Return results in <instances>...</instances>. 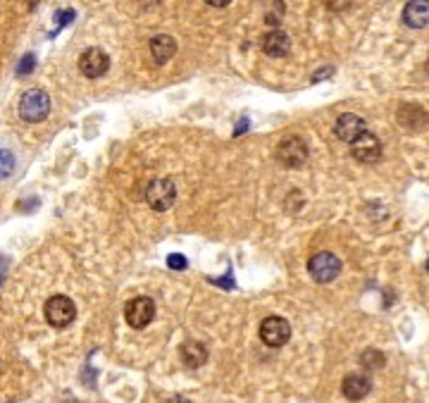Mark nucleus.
Here are the masks:
<instances>
[{
  "label": "nucleus",
  "instance_id": "nucleus-1",
  "mask_svg": "<svg viewBox=\"0 0 429 403\" xmlns=\"http://www.w3.org/2000/svg\"><path fill=\"white\" fill-rule=\"evenodd\" d=\"M308 155H310V148H308V143L303 136H286V138H282L274 148L277 162L284 167H289V169L303 167L308 160Z\"/></svg>",
  "mask_w": 429,
  "mask_h": 403
},
{
  "label": "nucleus",
  "instance_id": "nucleus-2",
  "mask_svg": "<svg viewBox=\"0 0 429 403\" xmlns=\"http://www.w3.org/2000/svg\"><path fill=\"white\" fill-rule=\"evenodd\" d=\"M50 112V98L43 89H29L20 100V117L24 122H43Z\"/></svg>",
  "mask_w": 429,
  "mask_h": 403
},
{
  "label": "nucleus",
  "instance_id": "nucleus-3",
  "mask_svg": "<svg viewBox=\"0 0 429 403\" xmlns=\"http://www.w3.org/2000/svg\"><path fill=\"white\" fill-rule=\"evenodd\" d=\"M46 320L50 327H55V330H62V327L72 325L74 318H77V306H74V301L69 299V296H50L46 301Z\"/></svg>",
  "mask_w": 429,
  "mask_h": 403
},
{
  "label": "nucleus",
  "instance_id": "nucleus-4",
  "mask_svg": "<svg viewBox=\"0 0 429 403\" xmlns=\"http://www.w3.org/2000/svg\"><path fill=\"white\" fill-rule=\"evenodd\" d=\"M308 272H310V277L318 284H330V282H334L342 275V260L334 253H330V251H320V253H315L308 260Z\"/></svg>",
  "mask_w": 429,
  "mask_h": 403
},
{
  "label": "nucleus",
  "instance_id": "nucleus-5",
  "mask_svg": "<svg viewBox=\"0 0 429 403\" xmlns=\"http://www.w3.org/2000/svg\"><path fill=\"white\" fill-rule=\"evenodd\" d=\"M146 200L155 212H165L176 200V184L169 177H157L146 186Z\"/></svg>",
  "mask_w": 429,
  "mask_h": 403
},
{
  "label": "nucleus",
  "instance_id": "nucleus-6",
  "mask_svg": "<svg viewBox=\"0 0 429 403\" xmlns=\"http://www.w3.org/2000/svg\"><path fill=\"white\" fill-rule=\"evenodd\" d=\"M153 318H155V301L148 299V296H136V299L127 301V306H124V320L134 330L148 327L153 323Z\"/></svg>",
  "mask_w": 429,
  "mask_h": 403
},
{
  "label": "nucleus",
  "instance_id": "nucleus-7",
  "mask_svg": "<svg viewBox=\"0 0 429 403\" xmlns=\"http://www.w3.org/2000/svg\"><path fill=\"white\" fill-rule=\"evenodd\" d=\"M260 339L270 349H279V346H284L291 339V325H289V320L279 318V315H270V318H265L260 323Z\"/></svg>",
  "mask_w": 429,
  "mask_h": 403
},
{
  "label": "nucleus",
  "instance_id": "nucleus-8",
  "mask_svg": "<svg viewBox=\"0 0 429 403\" xmlns=\"http://www.w3.org/2000/svg\"><path fill=\"white\" fill-rule=\"evenodd\" d=\"M351 153L358 162H365V165H375V162L382 160V143L380 138L370 131H365L363 136H358L356 141L351 143Z\"/></svg>",
  "mask_w": 429,
  "mask_h": 403
},
{
  "label": "nucleus",
  "instance_id": "nucleus-9",
  "mask_svg": "<svg viewBox=\"0 0 429 403\" xmlns=\"http://www.w3.org/2000/svg\"><path fill=\"white\" fill-rule=\"evenodd\" d=\"M79 69L86 79H98L110 69V55L100 48H88L81 53L79 58Z\"/></svg>",
  "mask_w": 429,
  "mask_h": 403
},
{
  "label": "nucleus",
  "instance_id": "nucleus-10",
  "mask_svg": "<svg viewBox=\"0 0 429 403\" xmlns=\"http://www.w3.org/2000/svg\"><path fill=\"white\" fill-rule=\"evenodd\" d=\"M365 131H368V124H365V119L361 115H356V112H344V115H339L337 122H334V134L346 143H353L358 136H363Z\"/></svg>",
  "mask_w": 429,
  "mask_h": 403
},
{
  "label": "nucleus",
  "instance_id": "nucleus-11",
  "mask_svg": "<svg viewBox=\"0 0 429 403\" xmlns=\"http://www.w3.org/2000/svg\"><path fill=\"white\" fill-rule=\"evenodd\" d=\"M396 119H399V124L403 129L422 131L429 124V112L422 108V105L406 103V105H401L399 112H396Z\"/></svg>",
  "mask_w": 429,
  "mask_h": 403
},
{
  "label": "nucleus",
  "instance_id": "nucleus-12",
  "mask_svg": "<svg viewBox=\"0 0 429 403\" xmlns=\"http://www.w3.org/2000/svg\"><path fill=\"white\" fill-rule=\"evenodd\" d=\"M342 392L349 401H363L365 396L372 392V380L368 375H361V373L346 375L344 384H342Z\"/></svg>",
  "mask_w": 429,
  "mask_h": 403
},
{
  "label": "nucleus",
  "instance_id": "nucleus-13",
  "mask_svg": "<svg viewBox=\"0 0 429 403\" xmlns=\"http://www.w3.org/2000/svg\"><path fill=\"white\" fill-rule=\"evenodd\" d=\"M262 50L270 58H284V55H289V50H291V39H289L282 29H270L267 34L262 36Z\"/></svg>",
  "mask_w": 429,
  "mask_h": 403
},
{
  "label": "nucleus",
  "instance_id": "nucleus-14",
  "mask_svg": "<svg viewBox=\"0 0 429 403\" xmlns=\"http://www.w3.org/2000/svg\"><path fill=\"white\" fill-rule=\"evenodd\" d=\"M179 358L186 368L198 370L207 363V346L203 342H184L179 349Z\"/></svg>",
  "mask_w": 429,
  "mask_h": 403
},
{
  "label": "nucleus",
  "instance_id": "nucleus-15",
  "mask_svg": "<svg viewBox=\"0 0 429 403\" xmlns=\"http://www.w3.org/2000/svg\"><path fill=\"white\" fill-rule=\"evenodd\" d=\"M403 24L410 29H422L429 24V3L425 0H413L403 8Z\"/></svg>",
  "mask_w": 429,
  "mask_h": 403
},
{
  "label": "nucleus",
  "instance_id": "nucleus-16",
  "mask_svg": "<svg viewBox=\"0 0 429 403\" xmlns=\"http://www.w3.org/2000/svg\"><path fill=\"white\" fill-rule=\"evenodd\" d=\"M176 53V41L169 34H157L150 39V55L157 65H167Z\"/></svg>",
  "mask_w": 429,
  "mask_h": 403
},
{
  "label": "nucleus",
  "instance_id": "nucleus-17",
  "mask_svg": "<svg viewBox=\"0 0 429 403\" xmlns=\"http://www.w3.org/2000/svg\"><path fill=\"white\" fill-rule=\"evenodd\" d=\"M384 363H387V358H384L382 351H377V349H368L361 354V365L365 370H382Z\"/></svg>",
  "mask_w": 429,
  "mask_h": 403
},
{
  "label": "nucleus",
  "instance_id": "nucleus-18",
  "mask_svg": "<svg viewBox=\"0 0 429 403\" xmlns=\"http://www.w3.org/2000/svg\"><path fill=\"white\" fill-rule=\"evenodd\" d=\"M15 155L10 153V150L0 148V179H8L12 172H15Z\"/></svg>",
  "mask_w": 429,
  "mask_h": 403
},
{
  "label": "nucleus",
  "instance_id": "nucleus-19",
  "mask_svg": "<svg viewBox=\"0 0 429 403\" xmlns=\"http://www.w3.org/2000/svg\"><path fill=\"white\" fill-rule=\"evenodd\" d=\"M167 265L172 267V270H186L188 267V260L184 255H179V253H172L167 258Z\"/></svg>",
  "mask_w": 429,
  "mask_h": 403
},
{
  "label": "nucleus",
  "instance_id": "nucleus-20",
  "mask_svg": "<svg viewBox=\"0 0 429 403\" xmlns=\"http://www.w3.org/2000/svg\"><path fill=\"white\" fill-rule=\"evenodd\" d=\"M34 60H36L34 55H27V58L22 60V65L17 67V74H29L31 69H34Z\"/></svg>",
  "mask_w": 429,
  "mask_h": 403
},
{
  "label": "nucleus",
  "instance_id": "nucleus-21",
  "mask_svg": "<svg viewBox=\"0 0 429 403\" xmlns=\"http://www.w3.org/2000/svg\"><path fill=\"white\" fill-rule=\"evenodd\" d=\"M210 282H212V284L226 289V291H231V289H234V282H231V272H226V277H222V279H210Z\"/></svg>",
  "mask_w": 429,
  "mask_h": 403
},
{
  "label": "nucleus",
  "instance_id": "nucleus-22",
  "mask_svg": "<svg viewBox=\"0 0 429 403\" xmlns=\"http://www.w3.org/2000/svg\"><path fill=\"white\" fill-rule=\"evenodd\" d=\"M332 72H334L332 67H325V69H322V72H318V74H315V77H313V81H320L322 77H327V74H332Z\"/></svg>",
  "mask_w": 429,
  "mask_h": 403
},
{
  "label": "nucleus",
  "instance_id": "nucleus-23",
  "mask_svg": "<svg viewBox=\"0 0 429 403\" xmlns=\"http://www.w3.org/2000/svg\"><path fill=\"white\" fill-rule=\"evenodd\" d=\"M207 5H212V8H224V5H229V0H207Z\"/></svg>",
  "mask_w": 429,
  "mask_h": 403
},
{
  "label": "nucleus",
  "instance_id": "nucleus-24",
  "mask_svg": "<svg viewBox=\"0 0 429 403\" xmlns=\"http://www.w3.org/2000/svg\"><path fill=\"white\" fill-rule=\"evenodd\" d=\"M167 403H191V401L184 399V396H174V399H169Z\"/></svg>",
  "mask_w": 429,
  "mask_h": 403
},
{
  "label": "nucleus",
  "instance_id": "nucleus-25",
  "mask_svg": "<svg viewBox=\"0 0 429 403\" xmlns=\"http://www.w3.org/2000/svg\"><path fill=\"white\" fill-rule=\"evenodd\" d=\"M425 72L429 74V55H427V62H425Z\"/></svg>",
  "mask_w": 429,
  "mask_h": 403
},
{
  "label": "nucleus",
  "instance_id": "nucleus-26",
  "mask_svg": "<svg viewBox=\"0 0 429 403\" xmlns=\"http://www.w3.org/2000/svg\"><path fill=\"white\" fill-rule=\"evenodd\" d=\"M427 270H429V258H427Z\"/></svg>",
  "mask_w": 429,
  "mask_h": 403
}]
</instances>
